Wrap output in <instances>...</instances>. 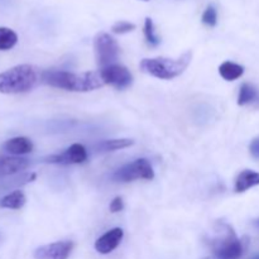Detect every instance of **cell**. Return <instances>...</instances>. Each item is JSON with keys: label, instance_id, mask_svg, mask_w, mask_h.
Instances as JSON below:
<instances>
[{"label": "cell", "instance_id": "cell-18", "mask_svg": "<svg viewBox=\"0 0 259 259\" xmlns=\"http://www.w3.org/2000/svg\"><path fill=\"white\" fill-rule=\"evenodd\" d=\"M18 34L13 29L0 27V51H9L17 45Z\"/></svg>", "mask_w": 259, "mask_h": 259}, {"label": "cell", "instance_id": "cell-2", "mask_svg": "<svg viewBox=\"0 0 259 259\" xmlns=\"http://www.w3.org/2000/svg\"><path fill=\"white\" fill-rule=\"evenodd\" d=\"M39 78L37 67L32 65H18L5 72H0V93H27L37 85Z\"/></svg>", "mask_w": 259, "mask_h": 259}, {"label": "cell", "instance_id": "cell-1", "mask_svg": "<svg viewBox=\"0 0 259 259\" xmlns=\"http://www.w3.org/2000/svg\"><path fill=\"white\" fill-rule=\"evenodd\" d=\"M40 81L52 88L75 93H88L105 85L100 72L73 73L67 71L50 70L40 73Z\"/></svg>", "mask_w": 259, "mask_h": 259}, {"label": "cell", "instance_id": "cell-9", "mask_svg": "<svg viewBox=\"0 0 259 259\" xmlns=\"http://www.w3.org/2000/svg\"><path fill=\"white\" fill-rule=\"evenodd\" d=\"M88 159V152L82 144H72L68 147L63 153L52 154V156L46 157L43 161L47 163L56 164H77L83 163Z\"/></svg>", "mask_w": 259, "mask_h": 259}, {"label": "cell", "instance_id": "cell-13", "mask_svg": "<svg viewBox=\"0 0 259 259\" xmlns=\"http://www.w3.org/2000/svg\"><path fill=\"white\" fill-rule=\"evenodd\" d=\"M259 185V174L252 169H244L238 175L235 180V191L244 192Z\"/></svg>", "mask_w": 259, "mask_h": 259}, {"label": "cell", "instance_id": "cell-3", "mask_svg": "<svg viewBox=\"0 0 259 259\" xmlns=\"http://www.w3.org/2000/svg\"><path fill=\"white\" fill-rule=\"evenodd\" d=\"M191 57L192 53L189 51L180 56L179 58H144L139 67L143 72L148 73L153 77L161 78V80H172L184 73V71L191 62Z\"/></svg>", "mask_w": 259, "mask_h": 259}, {"label": "cell", "instance_id": "cell-20", "mask_svg": "<svg viewBox=\"0 0 259 259\" xmlns=\"http://www.w3.org/2000/svg\"><path fill=\"white\" fill-rule=\"evenodd\" d=\"M201 20L205 25H207V27H215L218 22L217 8H215L214 5H207L206 9L202 13Z\"/></svg>", "mask_w": 259, "mask_h": 259}, {"label": "cell", "instance_id": "cell-4", "mask_svg": "<svg viewBox=\"0 0 259 259\" xmlns=\"http://www.w3.org/2000/svg\"><path fill=\"white\" fill-rule=\"evenodd\" d=\"M94 50H95L96 63L101 68L115 65L116 60L119 58V53H120L118 42L105 32L96 34L94 39Z\"/></svg>", "mask_w": 259, "mask_h": 259}, {"label": "cell", "instance_id": "cell-11", "mask_svg": "<svg viewBox=\"0 0 259 259\" xmlns=\"http://www.w3.org/2000/svg\"><path fill=\"white\" fill-rule=\"evenodd\" d=\"M29 166V161L20 157H4L0 158V179L24 171Z\"/></svg>", "mask_w": 259, "mask_h": 259}, {"label": "cell", "instance_id": "cell-6", "mask_svg": "<svg viewBox=\"0 0 259 259\" xmlns=\"http://www.w3.org/2000/svg\"><path fill=\"white\" fill-rule=\"evenodd\" d=\"M154 171L148 159L139 158L132 163L120 167L113 175V180L116 182H132L136 180H153Z\"/></svg>", "mask_w": 259, "mask_h": 259}, {"label": "cell", "instance_id": "cell-23", "mask_svg": "<svg viewBox=\"0 0 259 259\" xmlns=\"http://www.w3.org/2000/svg\"><path fill=\"white\" fill-rule=\"evenodd\" d=\"M249 149L250 153H252V156L254 157V158H259V137L250 143Z\"/></svg>", "mask_w": 259, "mask_h": 259}, {"label": "cell", "instance_id": "cell-26", "mask_svg": "<svg viewBox=\"0 0 259 259\" xmlns=\"http://www.w3.org/2000/svg\"><path fill=\"white\" fill-rule=\"evenodd\" d=\"M257 224H258V225H259V220H258V222H257Z\"/></svg>", "mask_w": 259, "mask_h": 259}, {"label": "cell", "instance_id": "cell-27", "mask_svg": "<svg viewBox=\"0 0 259 259\" xmlns=\"http://www.w3.org/2000/svg\"><path fill=\"white\" fill-rule=\"evenodd\" d=\"M2 2H4V0H2Z\"/></svg>", "mask_w": 259, "mask_h": 259}, {"label": "cell", "instance_id": "cell-10", "mask_svg": "<svg viewBox=\"0 0 259 259\" xmlns=\"http://www.w3.org/2000/svg\"><path fill=\"white\" fill-rule=\"evenodd\" d=\"M123 237L124 232L120 228H114V229L109 230L95 242L96 252H99L100 254H109L118 248V245L123 240Z\"/></svg>", "mask_w": 259, "mask_h": 259}, {"label": "cell", "instance_id": "cell-15", "mask_svg": "<svg viewBox=\"0 0 259 259\" xmlns=\"http://www.w3.org/2000/svg\"><path fill=\"white\" fill-rule=\"evenodd\" d=\"M219 73L224 80L234 81L242 77V75L244 73V67L234 62H230V61H227V62L220 65Z\"/></svg>", "mask_w": 259, "mask_h": 259}, {"label": "cell", "instance_id": "cell-22", "mask_svg": "<svg viewBox=\"0 0 259 259\" xmlns=\"http://www.w3.org/2000/svg\"><path fill=\"white\" fill-rule=\"evenodd\" d=\"M110 211L111 212H119L124 209V204H123V199L120 196L115 197L113 201L110 202Z\"/></svg>", "mask_w": 259, "mask_h": 259}, {"label": "cell", "instance_id": "cell-21", "mask_svg": "<svg viewBox=\"0 0 259 259\" xmlns=\"http://www.w3.org/2000/svg\"><path fill=\"white\" fill-rule=\"evenodd\" d=\"M134 29H136V24H133L131 22H126V20H121V22L115 23L113 25V28H111V30L114 33H116V34H124V33H129Z\"/></svg>", "mask_w": 259, "mask_h": 259}, {"label": "cell", "instance_id": "cell-16", "mask_svg": "<svg viewBox=\"0 0 259 259\" xmlns=\"http://www.w3.org/2000/svg\"><path fill=\"white\" fill-rule=\"evenodd\" d=\"M134 141L128 138L121 139H108V141H103L95 146V149L99 152H113L116 149L128 148V147L133 146Z\"/></svg>", "mask_w": 259, "mask_h": 259}, {"label": "cell", "instance_id": "cell-8", "mask_svg": "<svg viewBox=\"0 0 259 259\" xmlns=\"http://www.w3.org/2000/svg\"><path fill=\"white\" fill-rule=\"evenodd\" d=\"M73 249V243L70 240L55 242L42 245L33 253L34 259H68Z\"/></svg>", "mask_w": 259, "mask_h": 259}, {"label": "cell", "instance_id": "cell-5", "mask_svg": "<svg viewBox=\"0 0 259 259\" xmlns=\"http://www.w3.org/2000/svg\"><path fill=\"white\" fill-rule=\"evenodd\" d=\"M244 249V243L235 235L230 227H227V233L223 239L212 242V252L218 259H239Z\"/></svg>", "mask_w": 259, "mask_h": 259}, {"label": "cell", "instance_id": "cell-19", "mask_svg": "<svg viewBox=\"0 0 259 259\" xmlns=\"http://www.w3.org/2000/svg\"><path fill=\"white\" fill-rule=\"evenodd\" d=\"M143 32H144V37H146L147 42H148L149 46L156 47V46H158L159 43H161V38H159V35L157 34L156 28H154V23L151 18H146V20H144Z\"/></svg>", "mask_w": 259, "mask_h": 259}, {"label": "cell", "instance_id": "cell-17", "mask_svg": "<svg viewBox=\"0 0 259 259\" xmlns=\"http://www.w3.org/2000/svg\"><path fill=\"white\" fill-rule=\"evenodd\" d=\"M259 99V93L257 89L250 83H243L240 86L239 96H238V105L244 106L250 103H254Z\"/></svg>", "mask_w": 259, "mask_h": 259}, {"label": "cell", "instance_id": "cell-25", "mask_svg": "<svg viewBox=\"0 0 259 259\" xmlns=\"http://www.w3.org/2000/svg\"><path fill=\"white\" fill-rule=\"evenodd\" d=\"M142 2H149V0H142Z\"/></svg>", "mask_w": 259, "mask_h": 259}, {"label": "cell", "instance_id": "cell-7", "mask_svg": "<svg viewBox=\"0 0 259 259\" xmlns=\"http://www.w3.org/2000/svg\"><path fill=\"white\" fill-rule=\"evenodd\" d=\"M100 76L105 85H110L118 90H124L129 88L133 82V76L126 67L121 65H110L101 68Z\"/></svg>", "mask_w": 259, "mask_h": 259}, {"label": "cell", "instance_id": "cell-24", "mask_svg": "<svg viewBox=\"0 0 259 259\" xmlns=\"http://www.w3.org/2000/svg\"><path fill=\"white\" fill-rule=\"evenodd\" d=\"M252 259H259V254H258V255H255V257H253Z\"/></svg>", "mask_w": 259, "mask_h": 259}, {"label": "cell", "instance_id": "cell-14", "mask_svg": "<svg viewBox=\"0 0 259 259\" xmlns=\"http://www.w3.org/2000/svg\"><path fill=\"white\" fill-rule=\"evenodd\" d=\"M24 204L25 195L20 190H15V191L10 192V194L5 195L4 197L0 199V207H3V209L19 210L24 206Z\"/></svg>", "mask_w": 259, "mask_h": 259}, {"label": "cell", "instance_id": "cell-12", "mask_svg": "<svg viewBox=\"0 0 259 259\" xmlns=\"http://www.w3.org/2000/svg\"><path fill=\"white\" fill-rule=\"evenodd\" d=\"M3 149L14 156H22L33 151V143L29 138L25 137H15L5 142L3 144Z\"/></svg>", "mask_w": 259, "mask_h": 259}]
</instances>
